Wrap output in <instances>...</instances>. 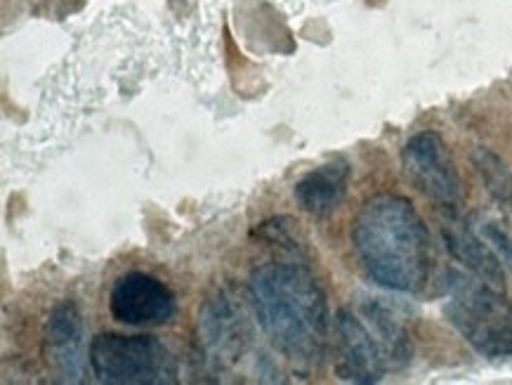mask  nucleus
<instances>
[{"label": "nucleus", "instance_id": "423d86ee", "mask_svg": "<svg viewBox=\"0 0 512 385\" xmlns=\"http://www.w3.org/2000/svg\"><path fill=\"white\" fill-rule=\"evenodd\" d=\"M333 343H336V374L347 383H378L390 371L383 350L357 310L340 308L336 312Z\"/></svg>", "mask_w": 512, "mask_h": 385}, {"label": "nucleus", "instance_id": "9d476101", "mask_svg": "<svg viewBox=\"0 0 512 385\" xmlns=\"http://www.w3.org/2000/svg\"><path fill=\"white\" fill-rule=\"evenodd\" d=\"M347 185H350V163L336 156L295 182L293 199L300 211L310 213L314 218H324L343 204Z\"/></svg>", "mask_w": 512, "mask_h": 385}, {"label": "nucleus", "instance_id": "39448f33", "mask_svg": "<svg viewBox=\"0 0 512 385\" xmlns=\"http://www.w3.org/2000/svg\"><path fill=\"white\" fill-rule=\"evenodd\" d=\"M402 171L416 192L449 213H458L465 192L449 145L435 130H420L402 149Z\"/></svg>", "mask_w": 512, "mask_h": 385}, {"label": "nucleus", "instance_id": "f03ea898", "mask_svg": "<svg viewBox=\"0 0 512 385\" xmlns=\"http://www.w3.org/2000/svg\"><path fill=\"white\" fill-rule=\"evenodd\" d=\"M352 246L366 277L397 293H418L430 282L432 237L406 197L380 192L366 199L352 225Z\"/></svg>", "mask_w": 512, "mask_h": 385}, {"label": "nucleus", "instance_id": "20e7f679", "mask_svg": "<svg viewBox=\"0 0 512 385\" xmlns=\"http://www.w3.org/2000/svg\"><path fill=\"white\" fill-rule=\"evenodd\" d=\"M88 364L100 383L173 385L177 362L156 336L97 334L90 341Z\"/></svg>", "mask_w": 512, "mask_h": 385}, {"label": "nucleus", "instance_id": "9b49d317", "mask_svg": "<svg viewBox=\"0 0 512 385\" xmlns=\"http://www.w3.org/2000/svg\"><path fill=\"white\" fill-rule=\"evenodd\" d=\"M359 315L364 319L366 326L371 329L373 338H376L380 350H383L387 367L402 369L411 362L413 357V343L406 329L402 317L392 305H387L383 298H364L359 305Z\"/></svg>", "mask_w": 512, "mask_h": 385}, {"label": "nucleus", "instance_id": "6e6552de", "mask_svg": "<svg viewBox=\"0 0 512 385\" xmlns=\"http://www.w3.org/2000/svg\"><path fill=\"white\" fill-rule=\"evenodd\" d=\"M85 322L74 300L50 310L43 329V355L59 381L81 383L85 376Z\"/></svg>", "mask_w": 512, "mask_h": 385}, {"label": "nucleus", "instance_id": "0eeeda50", "mask_svg": "<svg viewBox=\"0 0 512 385\" xmlns=\"http://www.w3.org/2000/svg\"><path fill=\"white\" fill-rule=\"evenodd\" d=\"M109 312L126 326H163L175 317L177 300L154 274L126 272L111 286Z\"/></svg>", "mask_w": 512, "mask_h": 385}, {"label": "nucleus", "instance_id": "4468645a", "mask_svg": "<svg viewBox=\"0 0 512 385\" xmlns=\"http://www.w3.org/2000/svg\"><path fill=\"white\" fill-rule=\"evenodd\" d=\"M482 234H484V239H487L489 244L494 246L503 263L512 270V239L508 237V234H505L501 227L494 225V223H484Z\"/></svg>", "mask_w": 512, "mask_h": 385}, {"label": "nucleus", "instance_id": "f257e3e1", "mask_svg": "<svg viewBox=\"0 0 512 385\" xmlns=\"http://www.w3.org/2000/svg\"><path fill=\"white\" fill-rule=\"evenodd\" d=\"M248 296L262 334L286 360L314 364L324 357L331 315L319 279L303 263H265L248 279Z\"/></svg>", "mask_w": 512, "mask_h": 385}, {"label": "nucleus", "instance_id": "7ed1b4c3", "mask_svg": "<svg viewBox=\"0 0 512 385\" xmlns=\"http://www.w3.org/2000/svg\"><path fill=\"white\" fill-rule=\"evenodd\" d=\"M444 315L449 324L489 360L512 357V300L470 272L449 270L444 277Z\"/></svg>", "mask_w": 512, "mask_h": 385}, {"label": "nucleus", "instance_id": "f8f14e48", "mask_svg": "<svg viewBox=\"0 0 512 385\" xmlns=\"http://www.w3.org/2000/svg\"><path fill=\"white\" fill-rule=\"evenodd\" d=\"M203 326V341L210 350H215V355H225L227 350H236L241 341V315H236L234 305L229 300L220 298L218 303L208 305L201 319Z\"/></svg>", "mask_w": 512, "mask_h": 385}, {"label": "nucleus", "instance_id": "ddd939ff", "mask_svg": "<svg viewBox=\"0 0 512 385\" xmlns=\"http://www.w3.org/2000/svg\"><path fill=\"white\" fill-rule=\"evenodd\" d=\"M472 161H475V168L484 182V189L489 192V197L503 211L512 213V171L508 168V163L487 147H477L475 154H472Z\"/></svg>", "mask_w": 512, "mask_h": 385}, {"label": "nucleus", "instance_id": "1a4fd4ad", "mask_svg": "<svg viewBox=\"0 0 512 385\" xmlns=\"http://www.w3.org/2000/svg\"><path fill=\"white\" fill-rule=\"evenodd\" d=\"M442 239L446 251L456 263L465 267V272L475 274L496 289L505 291V272L503 260L498 256L496 249L487 244L477 232H472L468 225L458 220V213H449V218L442 225Z\"/></svg>", "mask_w": 512, "mask_h": 385}]
</instances>
